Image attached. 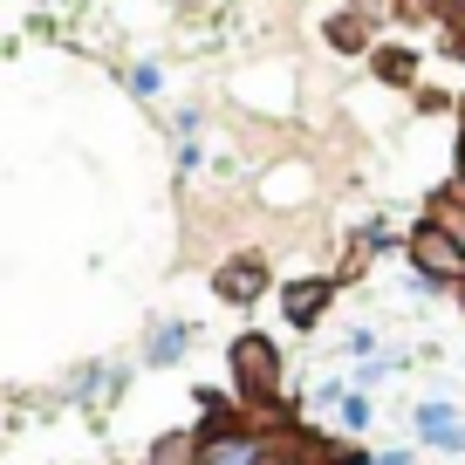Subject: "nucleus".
<instances>
[{
  "mask_svg": "<svg viewBox=\"0 0 465 465\" xmlns=\"http://www.w3.org/2000/svg\"><path fill=\"white\" fill-rule=\"evenodd\" d=\"M411 267H418L431 288H465V253H459V240H451L445 226H431V219L411 232Z\"/></svg>",
  "mask_w": 465,
  "mask_h": 465,
  "instance_id": "obj_1",
  "label": "nucleus"
},
{
  "mask_svg": "<svg viewBox=\"0 0 465 465\" xmlns=\"http://www.w3.org/2000/svg\"><path fill=\"white\" fill-rule=\"evenodd\" d=\"M274 383H281V349L267 335H240L232 342V391L247 397V404H267Z\"/></svg>",
  "mask_w": 465,
  "mask_h": 465,
  "instance_id": "obj_2",
  "label": "nucleus"
},
{
  "mask_svg": "<svg viewBox=\"0 0 465 465\" xmlns=\"http://www.w3.org/2000/svg\"><path fill=\"white\" fill-rule=\"evenodd\" d=\"M267 438L247 431V424H213V431H199V465H267Z\"/></svg>",
  "mask_w": 465,
  "mask_h": 465,
  "instance_id": "obj_3",
  "label": "nucleus"
},
{
  "mask_svg": "<svg viewBox=\"0 0 465 465\" xmlns=\"http://www.w3.org/2000/svg\"><path fill=\"white\" fill-rule=\"evenodd\" d=\"M411 424H418V445H431V451H465V418L445 404V397H424V404L411 411Z\"/></svg>",
  "mask_w": 465,
  "mask_h": 465,
  "instance_id": "obj_4",
  "label": "nucleus"
},
{
  "mask_svg": "<svg viewBox=\"0 0 465 465\" xmlns=\"http://www.w3.org/2000/svg\"><path fill=\"white\" fill-rule=\"evenodd\" d=\"M329 281H288V288H281V315L294 322V329H315V315L322 308H329Z\"/></svg>",
  "mask_w": 465,
  "mask_h": 465,
  "instance_id": "obj_5",
  "label": "nucleus"
},
{
  "mask_svg": "<svg viewBox=\"0 0 465 465\" xmlns=\"http://www.w3.org/2000/svg\"><path fill=\"white\" fill-rule=\"evenodd\" d=\"M213 288H219V302H253V294L267 288V274L253 261H232V267H219V274H213Z\"/></svg>",
  "mask_w": 465,
  "mask_h": 465,
  "instance_id": "obj_6",
  "label": "nucleus"
},
{
  "mask_svg": "<svg viewBox=\"0 0 465 465\" xmlns=\"http://www.w3.org/2000/svg\"><path fill=\"white\" fill-rule=\"evenodd\" d=\"M185 342H192V329H185V322H164V329H151V342H144V363H151V370L178 363V356H185Z\"/></svg>",
  "mask_w": 465,
  "mask_h": 465,
  "instance_id": "obj_7",
  "label": "nucleus"
},
{
  "mask_svg": "<svg viewBox=\"0 0 465 465\" xmlns=\"http://www.w3.org/2000/svg\"><path fill=\"white\" fill-rule=\"evenodd\" d=\"M431 226H445L451 240H459V253H465V178H459V192H438L431 199Z\"/></svg>",
  "mask_w": 465,
  "mask_h": 465,
  "instance_id": "obj_8",
  "label": "nucleus"
},
{
  "mask_svg": "<svg viewBox=\"0 0 465 465\" xmlns=\"http://www.w3.org/2000/svg\"><path fill=\"white\" fill-rule=\"evenodd\" d=\"M151 465H199V431H172L151 451Z\"/></svg>",
  "mask_w": 465,
  "mask_h": 465,
  "instance_id": "obj_9",
  "label": "nucleus"
},
{
  "mask_svg": "<svg viewBox=\"0 0 465 465\" xmlns=\"http://www.w3.org/2000/svg\"><path fill=\"white\" fill-rule=\"evenodd\" d=\"M335 418H342V431H363V424L377 418V404H370L363 391H349V397H342V411H335Z\"/></svg>",
  "mask_w": 465,
  "mask_h": 465,
  "instance_id": "obj_10",
  "label": "nucleus"
},
{
  "mask_svg": "<svg viewBox=\"0 0 465 465\" xmlns=\"http://www.w3.org/2000/svg\"><path fill=\"white\" fill-rule=\"evenodd\" d=\"M131 89H137V96H158V89H164V69H158V62H137V69H131Z\"/></svg>",
  "mask_w": 465,
  "mask_h": 465,
  "instance_id": "obj_11",
  "label": "nucleus"
},
{
  "mask_svg": "<svg viewBox=\"0 0 465 465\" xmlns=\"http://www.w3.org/2000/svg\"><path fill=\"white\" fill-rule=\"evenodd\" d=\"M383 377H391V356H377V363H363V377H356V391H363V397H370V391H377V383H383Z\"/></svg>",
  "mask_w": 465,
  "mask_h": 465,
  "instance_id": "obj_12",
  "label": "nucleus"
},
{
  "mask_svg": "<svg viewBox=\"0 0 465 465\" xmlns=\"http://www.w3.org/2000/svg\"><path fill=\"white\" fill-rule=\"evenodd\" d=\"M438 7V21H465V0H431Z\"/></svg>",
  "mask_w": 465,
  "mask_h": 465,
  "instance_id": "obj_13",
  "label": "nucleus"
},
{
  "mask_svg": "<svg viewBox=\"0 0 465 465\" xmlns=\"http://www.w3.org/2000/svg\"><path fill=\"white\" fill-rule=\"evenodd\" d=\"M377 465H411V451H383V459Z\"/></svg>",
  "mask_w": 465,
  "mask_h": 465,
  "instance_id": "obj_14",
  "label": "nucleus"
},
{
  "mask_svg": "<svg viewBox=\"0 0 465 465\" xmlns=\"http://www.w3.org/2000/svg\"><path fill=\"white\" fill-rule=\"evenodd\" d=\"M459 178H465V137H459Z\"/></svg>",
  "mask_w": 465,
  "mask_h": 465,
  "instance_id": "obj_15",
  "label": "nucleus"
}]
</instances>
